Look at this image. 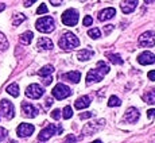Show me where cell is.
<instances>
[{"instance_id": "1", "label": "cell", "mask_w": 155, "mask_h": 143, "mask_svg": "<svg viewBox=\"0 0 155 143\" xmlns=\"http://www.w3.org/2000/svg\"><path fill=\"white\" fill-rule=\"evenodd\" d=\"M109 66L108 64H105L104 61H99L97 62V68L96 69H92L88 72L86 74V84H93V82H100L104 78L107 73H109Z\"/></svg>"}, {"instance_id": "2", "label": "cell", "mask_w": 155, "mask_h": 143, "mask_svg": "<svg viewBox=\"0 0 155 143\" xmlns=\"http://www.w3.org/2000/svg\"><path fill=\"white\" fill-rule=\"evenodd\" d=\"M58 45L62 50H73L80 46V39L73 34V32H64L59 38Z\"/></svg>"}, {"instance_id": "3", "label": "cell", "mask_w": 155, "mask_h": 143, "mask_svg": "<svg viewBox=\"0 0 155 143\" xmlns=\"http://www.w3.org/2000/svg\"><path fill=\"white\" fill-rule=\"evenodd\" d=\"M35 27H37V30L39 32H45V34H47V32L54 31L55 22H54V19H53L51 16H43V18H39V19L37 20Z\"/></svg>"}, {"instance_id": "4", "label": "cell", "mask_w": 155, "mask_h": 143, "mask_svg": "<svg viewBox=\"0 0 155 143\" xmlns=\"http://www.w3.org/2000/svg\"><path fill=\"white\" fill-rule=\"evenodd\" d=\"M62 131H64V128H62L61 126L57 127V126H54V124H49L46 128H43L39 132V135H38V141L39 142H46V141H49L54 134H61Z\"/></svg>"}, {"instance_id": "5", "label": "cell", "mask_w": 155, "mask_h": 143, "mask_svg": "<svg viewBox=\"0 0 155 143\" xmlns=\"http://www.w3.org/2000/svg\"><path fill=\"white\" fill-rule=\"evenodd\" d=\"M0 115H3V118H5L7 120H11L15 116V107L10 100L3 99L0 101Z\"/></svg>"}, {"instance_id": "6", "label": "cell", "mask_w": 155, "mask_h": 143, "mask_svg": "<svg viewBox=\"0 0 155 143\" xmlns=\"http://www.w3.org/2000/svg\"><path fill=\"white\" fill-rule=\"evenodd\" d=\"M62 23L65 26H76L78 23V11L69 8L62 14Z\"/></svg>"}, {"instance_id": "7", "label": "cell", "mask_w": 155, "mask_h": 143, "mask_svg": "<svg viewBox=\"0 0 155 143\" xmlns=\"http://www.w3.org/2000/svg\"><path fill=\"white\" fill-rule=\"evenodd\" d=\"M51 93L57 100H64V99H66V97H69L71 95V89L68 85L59 82V84H57L54 88H53Z\"/></svg>"}, {"instance_id": "8", "label": "cell", "mask_w": 155, "mask_h": 143, "mask_svg": "<svg viewBox=\"0 0 155 143\" xmlns=\"http://www.w3.org/2000/svg\"><path fill=\"white\" fill-rule=\"evenodd\" d=\"M43 95H45V89L39 84H31L26 89V96H27L28 99L37 100V99H41Z\"/></svg>"}, {"instance_id": "9", "label": "cell", "mask_w": 155, "mask_h": 143, "mask_svg": "<svg viewBox=\"0 0 155 143\" xmlns=\"http://www.w3.org/2000/svg\"><path fill=\"white\" fill-rule=\"evenodd\" d=\"M138 45L140 47H153L155 45V32L153 31H146L139 37Z\"/></svg>"}, {"instance_id": "10", "label": "cell", "mask_w": 155, "mask_h": 143, "mask_svg": "<svg viewBox=\"0 0 155 143\" xmlns=\"http://www.w3.org/2000/svg\"><path fill=\"white\" fill-rule=\"evenodd\" d=\"M104 126H105V120H104V119H99L96 123L85 124V127L82 128V134H84V135H92V134H94L99 130H101Z\"/></svg>"}, {"instance_id": "11", "label": "cell", "mask_w": 155, "mask_h": 143, "mask_svg": "<svg viewBox=\"0 0 155 143\" xmlns=\"http://www.w3.org/2000/svg\"><path fill=\"white\" fill-rule=\"evenodd\" d=\"M34 130L35 127L32 126V124H28V123H22L18 126L16 128V134L19 138H27L30 136L31 134H34Z\"/></svg>"}, {"instance_id": "12", "label": "cell", "mask_w": 155, "mask_h": 143, "mask_svg": "<svg viewBox=\"0 0 155 143\" xmlns=\"http://www.w3.org/2000/svg\"><path fill=\"white\" fill-rule=\"evenodd\" d=\"M22 112H23V116L32 119V118H35V116L39 114V109L35 108L32 104L23 101V103H22Z\"/></svg>"}, {"instance_id": "13", "label": "cell", "mask_w": 155, "mask_h": 143, "mask_svg": "<svg viewBox=\"0 0 155 143\" xmlns=\"http://www.w3.org/2000/svg\"><path fill=\"white\" fill-rule=\"evenodd\" d=\"M139 118H140V114H139V111L135 108V107H131V108H128L126 111V114H124V120L127 121V123H136V121L139 120Z\"/></svg>"}, {"instance_id": "14", "label": "cell", "mask_w": 155, "mask_h": 143, "mask_svg": "<svg viewBox=\"0 0 155 143\" xmlns=\"http://www.w3.org/2000/svg\"><path fill=\"white\" fill-rule=\"evenodd\" d=\"M59 78L66 80V81L73 82V84H77V82H80V80H81V73L77 70H71V72H68V73H65V74H61Z\"/></svg>"}, {"instance_id": "15", "label": "cell", "mask_w": 155, "mask_h": 143, "mask_svg": "<svg viewBox=\"0 0 155 143\" xmlns=\"http://www.w3.org/2000/svg\"><path fill=\"white\" fill-rule=\"evenodd\" d=\"M138 62L140 65H151L155 62V55L151 52H143L142 54H139Z\"/></svg>"}, {"instance_id": "16", "label": "cell", "mask_w": 155, "mask_h": 143, "mask_svg": "<svg viewBox=\"0 0 155 143\" xmlns=\"http://www.w3.org/2000/svg\"><path fill=\"white\" fill-rule=\"evenodd\" d=\"M136 5H138V0H124L120 4V8L124 14H131L135 11Z\"/></svg>"}, {"instance_id": "17", "label": "cell", "mask_w": 155, "mask_h": 143, "mask_svg": "<svg viewBox=\"0 0 155 143\" xmlns=\"http://www.w3.org/2000/svg\"><path fill=\"white\" fill-rule=\"evenodd\" d=\"M37 47L39 52H46V50H51L53 49V42L46 37H42L38 39L37 42Z\"/></svg>"}, {"instance_id": "18", "label": "cell", "mask_w": 155, "mask_h": 143, "mask_svg": "<svg viewBox=\"0 0 155 143\" xmlns=\"http://www.w3.org/2000/svg\"><path fill=\"white\" fill-rule=\"evenodd\" d=\"M115 15H116V10H115V8H112V7L105 8V10H103V11H100V12H99V20H101V22H105V20L112 19Z\"/></svg>"}, {"instance_id": "19", "label": "cell", "mask_w": 155, "mask_h": 143, "mask_svg": "<svg viewBox=\"0 0 155 143\" xmlns=\"http://www.w3.org/2000/svg\"><path fill=\"white\" fill-rule=\"evenodd\" d=\"M89 105H91V97H89V96H81V97H78V99L76 100V103H74V107H76L77 109L88 108Z\"/></svg>"}, {"instance_id": "20", "label": "cell", "mask_w": 155, "mask_h": 143, "mask_svg": "<svg viewBox=\"0 0 155 143\" xmlns=\"http://www.w3.org/2000/svg\"><path fill=\"white\" fill-rule=\"evenodd\" d=\"M93 57V52L89 49H82L78 52V54H77V58L80 59V61H88L89 58Z\"/></svg>"}, {"instance_id": "21", "label": "cell", "mask_w": 155, "mask_h": 143, "mask_svg": "<svg viewBox=\"0 0 155 143\" xmlns=\"http://www.w3.org/2000/svg\"><path fill=\"white\" fill-rule=\"evenodd\" d=\"M32 38H34V34H32L31 31H26L19 37V41H20V43H23V45H30Z\"/></svg>"}, {"instance_id": "22", "label": "cell", "mask_w": 155, "mask_h": 143, "mask_svg": "<svg viewBox=\"0 0 155 143\" xmlns=\"http://www.w3.org/2000/svg\"><path fill=\"white\" fill-rule=\"evenodd\" d=\"M5 92H7L8 95H11L12 97H18V96H19V86H18L16 82L10 84L7 88H5Z\"/></svg>"}, {"instance_id": "23", "label": "cell", "mask_w": 155, "mask_h": 143, "mask_svg": "<svg viewBox=\"0 0 155 143\" xmlns=\"http://www.w3.org/2000/svg\"><path fill=\"white\" fill-rule=\"evenodd\" d=\"M143 99H144V101L147 104H155V88L150 89L147 93H144Z\"/></svg>"}, {"instance_id": "24", "label": "cell", "mask_w": 155, "mask_h": 143, "mask_svg": "<svg viewBox=\"0 0 155 143\" xmlns=\"http://www.w3.org/2000/svg\"><path fill=\"white\" fill-rule=\"evenodd\" d=\"M53 72H54V68H53L51 65H46V66H43L42 69L38 72V74H39L41 77H46V76H50Z\"/></svg>"}, {"instance_id": "25", "label": "cell", "mask_w": 155, "mask_h": 143, "mask_svg": "<svg viewBox=\"0 0 155 143\" xmlns=\"http://www.w3.org/2000/svg\"><path fill=\"white\" fill-rule=\"evenodd\" d=\"M107 57L109 58V61L112 62V64L115 65H121L123 64V59H121V57L119 54H113V53H108L107 54Z\"/></svg>"}, {"instance_id": "26", "label": "cell", "mask_w": 155, "mask_h": 143, "mask_svg": "<svg viewBox=\"0 0 155 143\" xmlns=\"http://www.w3.org/2000/svg\"><path fill=\"white\" fill-rule=\"evenodd\" d=\"M8 49V41L3 32H0V52H4Z\"/></svg>"}, {"instance_id": "27", "label": "cell", "mask_w": 155, "mask_h": 143, "mask_svg": "<svg viewBox=\"0 0 155 143\" xmlns=\"http://www.w3.org/2000/svg\"><path fill=\"white\" fill-rule=\"evenodd\" d=\"M26 20V15L23 14H16L14 15V19H12V25L14 26H19L22 22H25Z\"/></svg>"}, {"instance_id": "28", "label": "cell", "mask_w": 155, "mask_h": 143, "mask_svg": "<svg viewBox=\"0 0 155 143\" xmlns=\"http://www.w3.org/2000/svg\"><path fill=\"white\" fill-rule=\"evenodd\" d=\"M121 105V101L117 96H111L108 100V107H120Z\"/></svg>"}, {"instance_id": "29", "label": "cell", "mask_w": 155, "mask_h": 143, "mask_svg": "<svg viewBox=\"0 0 155 143\" xmlns=\"http://www.w3.org/2000/svg\"><path fill=\"white\" fill-rule=\"evenodd\" d=\"M71 116H73V109H71V107L66 105L64 109H62V118L64 119H70Z\"/></svg>"}, {"instance_id": "30", "label": "cell", "mask_w": 155, "mask_h": 143, "mask_svg": "<svg viewBox=\"0 0 155 143\" xmlns=\"http://www.w3.org/2000/svg\"><path fill=\"white\" fill-rule=\"evenodd\" d=\"M88 35L92 38V39H99V38L101 37V32L99 28H91L88 31Z\"/></svg>"}, {"instance_id": "31", "label": "cell", "mask_w": 155, "mask_h": 143, "mask_svg": "<svg viewBox=\"0 0 155 143\" xmlns=\"http://www.w3.org/2000/svg\"><path fill=\"white\" fill-rule=\"evenodd\" d=\"M47 11H49V10H47V5L46 4H41L39 8L37 10V14L38 15H42V14H46Z\"/></svg>"}, {"instance_id": "32", "label": "cell", "mask_w": 155, "mask_h": 143, "mask_svg": "<svg viewBox=\"0 0 155 143\" xmlns=\"http://www.w3.org/2000/svg\"><path fill=\"white\" fill-rule=\"evenodd\" d=\"M8 135V131L5 128H3V127H0V142H3L5 138H7Z\"/></svg>"}, {"instance_id": "33", "label": "cell", "mask_w": 155, "mask_h": 143, "mask_svg": "<svg viewBox=\"0 0 155 143\" xmlns=\"http://www.w3.org/2000/svg\"><path fill=\"white\" fill-rule=\"evenodd\" d=\"M92 23H93V19H92V16L86 15V16L84 18V22H82V25H84V26H92Z\"/></svg>"}, {"instance_id": "34", "label": "cell", "mask_w": 155, "mask_h": 143, "mask_svg": "<svg viewBox=\"0 0 155 143\" xmlns=\"http://www.w3.org/2000/svg\"><path fill=\"white\" fill-rule=\"evenodd\" d=\"M61 115H62V112L59 111V109H54V111L51 112V118L55 119V120H58V119L61 118Z\"/></svg>"}, {"instance_id": "35", "label": "cell", "mask_w": 155, "mask_h": 143, "mask_svg": "<svg viewBox=\"0 0 155 143\" xmlns=\"http://www.w3.org/2000/svg\"><path fill=\"white\" fill-rule=\"evenodd\" d=\"M43 85H50L53 82V77L51 76H46V77H43Z\"/></svg>"}, {"instance_id": "36", "label": "cell", "mask_w": 155, "mask_h": 143, "mask_svg": "<svg viewBox=\"0 0 155 143\" xmlns=\"http://www.w3.org/2000/svg\"><path fill=\"white\" fill-rule=\"evenodd\" d=\"M76 141H77V139H76V136H74L73 134H71V135H69L66 139H65V143H74Z\"/></svg>"}, {"instance_id": "37", "label": "cell", "mask_w": 155, "mask_h": 143, "mask_svg": "<svg viewBox=\"0 0 155 143\" xmlns=\"http://www.w3.org/2000/svg\"><path fill=\"white\" fill-rule=\"evenodd\" d=\"M93 116V112H84V114L80 115V119H89Z\"/></svg>"}, {"instance_id": "38", "label": "cell", "mask_w": 155, "mask_h": 143, "mask_svg": "<svg viewBox=\"0 0 155 143\" xmlns=\"http://www.w3.org/2000/svg\"><path fill=\"white\" fill-rule=\"evenodd\" d=\"M147 116H148V119H150V120H153V119L155 118V109L154 108L148 109V111H147Z\"/></svg>"}, {"instance_id": "39", "label": "cell", "mask_w": 155, "mask_h": 143, "mask_svg": "<svg viewBox=\"0 0 155 143\" xmlns=\"http://www.w3.org/2000/svg\"><path fill=\"white\" fill-rule=\"evenodd\" d=\"M147 76H148V80H151V81H155V70H150Z\"/></svg>"}, {"instance_id": "40", "label": "cell", "mask_w": 155, "mask_h": 143, "mask_svg": "<svg viewBox=\"0 0 155 143\" xmlns=\"http://www.w3.org/2000/svg\"><path fill=\"white\" fill-rule=\"evenodd\" d=\"M35 2H37V0H25V4L23 5H25V7H30V5H32Z\"/></svg>"}, {"instance_id": "41", "label": "cell", "mask_w": 155, "mask_h": 143, "mask_svg": "<svg viewBox=\"0 0 155 143\" xmlns=\"http://www.w3.org/2000/svg\"><path fill=\"white\" fill-rule=\"evenodd\" d=\"M113 27H115L113 25H107V26H105V30H104V31H105V34H108L111 30H113Z\"/></svg>"}, {"instance_id": "42", "label": "cell", "mask_w": 155, "mask_h": 143, "mask_svg": "<svg viewBox=\"0 0 155 143\" xmlns=\"http://www.w3.org/2000/svg\"><path fill=\"white\" fill-rule=\"evenodd\" d=\"M50 3H51L54 7H57V5H61V3H62V0H50Z\"/></svg>"}, {"instance_id": "43", "label": "cell", "mask_w": 155, "mask_h": 143, "mask_svg": "<svg viewBox=\"0 0 155 143\" xmlns=\"http://www.w3.org/2000/svg\"><path fill=\"white\" fill-rule=\"evenodd\" d=\"M53 103H54V101H53L51 97H47V99H46V107H50Z\"/></svg>"}, {"instance_id": "44", "label": "cell", "mask_w": 155, "mask_h": 143, "mask_svg": "<svg viewBox=\"0 0 155 143\" xmlns=\"http://www.w3.org/2000/svg\"><path fill=\"white\" fill-rule=\"evenodd\" d=\"M4 10H5V4L0 3V12H2V11H4Z\"/></svg>"}, {"instance_id": "45", "label": "cell", "mask_w": 155, "mask_h": 143, "mask_svg": "<svg viewBox=\"0 0 155 143\" xmlns=\"http://www.w3.org/2000/svg\"><path fill=\"white\" fill-rule=\"evenodd\" d=\"M154 2H155V0H144L146 4H150V3H154Z\"/></svg>"}, {"instance_id": "46", "label": "cell", "mask_w": 155, "mask_h": 143, "mask_svg": "<svg viewBox=\"0 0 155 143\" xmlns=\"http://www.w3.org/2000/svg\"><path fill=\"white\" fill-rule=\"evenodd\" d=\"M92 143H103L101 141H94V142H92Z\"/></svg>"}, {"instance_id": "47", "label": "cell", "mask_w": 155, "mask_h": 143, "mask_svg": "<svg viewBox=\"0 0 155 143\" xmlns=\"http://www.w3.org/2000/svg\"><path fill=\"white\" fill-rule=\"evenodd\" d=\"M8 143H18V142H16V141H10Z\"/></svg>"}]
</instances>
